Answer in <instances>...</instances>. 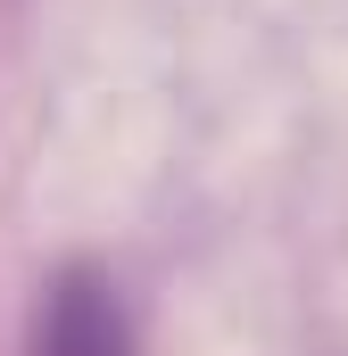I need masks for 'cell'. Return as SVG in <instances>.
Segmentation results:
<instances>
[{"instance_id": "1", "label": "cell", "mask_w": 348, "mask_h": 356, "mask_svg": "<svg viewBox=\"0 0 348 356\" xmlns=\"http://www.w3.org/2000/svg\"><path fill=\"white\" fill-rule=\"evenodd\" d=\"M25 356H133V323L125 298L100 273H58L50 298L33 307V340Z\"/></svg>"}]
</instances>
